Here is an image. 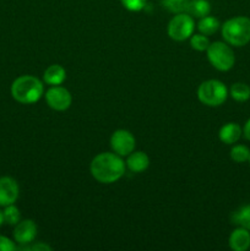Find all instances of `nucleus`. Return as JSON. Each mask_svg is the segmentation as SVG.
Here are the masks:
<instances>
[{
	"instance_id": "nucleus-18",
	"label": "nucleus",
	"mask_w": 250,
	"mask_h": 251,
	"mask_svg": "<svg viewBox=\"0 0 250 251\" xmlns=\"http://www.w3.org/2000/svg\"><path fill=\"white\" fill-rule=\"evenodd\" d=\"M229 95L237 102H247L250 98V87L244 82H235L230 86Z\"/></svg>"
},
{
	"instance_id": "nucleus-11",
	"label": "nucleus",
	"mask_w": 250,
	"mask_h": 251,
	"mask_svg": "<svg viewBox=\"0 0 250 251\" xmlns=\"http://www.w3.org/2000/svg\"><path fill=\"white\" fill-rule=\"evenodd\" d=\"M229 248L234 251H245L250 248V232L245 228L238 227L229 235Z\"/></svg>"
},
{
	"instance_id": "nucleus-22",
	"label": "nucleus",
	"mask_w": 250,
	"mask_h": 251,
	"mask_svg": "<svg viewBox=\"0 0 250 251\" xmlns=\"http://www.w3.org/2000/svg\"><path fill=\"white\" fill-rule=\"evenodd\" d=\"M190 46L191 48L195 49L198 51L207 50L208 46H210V41H208L207 36L200 33V34H193L190 37Z\"/></svg>"
},
{
	"instance_id": "nucleus-21",
	"label": "nucleus",
	"mask_w": 250,
	"mask_h": 251,
	"mask_svg": "<svg viewBox=\"0 0 250 251\" xmlns=\"http://www.w3.org/2000/svg\"><path fill=\"white\" fill-rule=\"evenodd\" d=\"M2 216H4V223H7L10 226H16L21 221V213H20V210L14 203L5 206V210L2 211Z\"/></svg>"
},
{
	"instance_id": "nucleus-5",
	"label": "nucleus",
	"mask_w": 250,
	"mask_h": 251,
	"mask_svg": "<svg viewBox=\"0 0 250 251\" xmlns=\"http://www.w3.org/2000/svg\"><path fill=\"white\" fill-rule=\"evenodd\" d=\"M207 59L218 71H228L234 66L235 55L233 49L225 42H213L207 48Z\"/></svg>"
},
{
	"instance_id": "nucleus-26",
	"label": "nucleus",
	"mask_w": 250,
	"mask_h": 251,
	"mask_svg": "<svg viewBox=\"0 0 250 251\" xmlns=\"http://www.w3.org/2000/svg\"><path fill=\"white\" fill-rule=\"evenodd\" d=\"M243 134H244L245 139L249 140V141H250V119L247 120L244 127H243Z\"/></svg>"
},
{
	"instance_id": "nucleus-6",
	"label": "nucleus",
	"mask_w": 250,
	"mask_h": 251,
	"mask_svg": "<svg viewBox=\"0 0 250 251\" xmlns=\"http://www.w3.org/2000/svg\"><path fill=\"white\" fill-rule=\"evenodd\" d=\"M195 29V22L193 16L188 12L176 14L168 24V36L174 41H185L190 38Z\"/></svg>"
},
{
	"instance_id": "nucleus-4",
	"label": "nucleus",
	"mask_w": 250,
	"mask_h": 251,
	"mask_svg": "<svg viewBox=\"0 0 250 251\" xmlns=\"http://www.w3.org/2000/svg\"><path fill=\"white\" fill-rule=\"evenodd\" d=\"M228 97V90L223 82L218 80H207L198 88V98L207 107H220Z\"/></svg>"
},
{
	"instance_id": "nucleus-9",
	"label": "nucleus",
	"mask_w": 250,
	"mask_h": 251,
	"mask_svg": "<svg viewBox=\"0 0 250 251\" xmlns=\"http://www.w3.org/2000/svg\"><path fill=\"white\" fill-rule=\"evenodd\" d=\"M37 235V225L32 220L20 221L15 226L14 239L20 245H28L34 240Z\"/></svg>"
},
{
	"instance_id": "nucleus-14",
	"label": "nucleus",
	"mask_w": 250,
	"mask_h": 251,
	"mask_svg": "<svg viewBox=\"0 0 250 251\" xmlns=\"http://www.w3.org/2000/svg\"><path fill=\"white\" fill-rule=\"evenodd\" d=\"M66 78V70L61 65L53 64L43 74L44 82L50 86H59L65 81Z\"/></svg>"
},
{
	"instance_id": "nucleus-16",
	"label": "nucleus",
	"mask_w": 250,
	"mask_h": 251,
	"mask_svg": "<svg viewBox=\"0 0 250 251\" xmlns=\"http://www.w3.org/2000/svg\"><path fill=\"white\" fill-rule=\"evenodd\" d=\"M211 11V5L207 0H193V1H189L188 12L190 16L198 17V19H202V17L207 16Z\"/></svg>"
},
{
	"instance_id": "nucleus-28",
	"label": "nucleus",
	"mask_w": 250,
	"mask_h": 251,
	"mask_svg": "<svg viewBox=\"0 0 250 251\" xmlns=\"http://www.w3.org/2000/svg\"><path fill=\"white\" fill-rule=\"evenodd\" d=\"M249 163H250V158H249Z\"/></svg>"
},
{
	"instance_id": "nucleus-23",
	"label": "nucleus",
	"mask_w": 250,
	"mask_h": 251,
	"mask_svg": "<svg viewBox=\"0 0 250 251\" xmlns=\"http://www.w3.org/2000/svg\"><path fill=\"white\" fill-rule=\"evenodd\" d=\"M123 6L129 11H141L146 5V0H120Z\"/></svg>"
},
{
	"instance_id": "nucleus-24",
	"label": "nucleus",
	"mask_w": 250,
	"mask_h": 251,
	"mask_svg": "<svg viewBox=\"0 0 250 251\" xmlns=\"http://www.w3.org/2000/svg\"><path fill=\"white\" fill-rule=\"evenodd\" d=\"M16 249V245H15L12 240L4 237V235H0V251H12Z\"/></svg>"
},
{
	"instance_id": "nucleus-13",
	"label": "nucleus",
	"mask_w": 250,
	"mask_h": 251,
	"mask_svg": "<svg viewBox=\"0 0 250 251\" xmlns=\"http://www.w3.org/2000/svg\"><path fill=\"white\" fill-rule=\"evenodd\" d=\"M243 130L237 123H227L223 125L218 132V137L221 141L225 145H233L238 142V140L242 137Z\"/></svg>"
},
{
	"instance_id": "nucleus-27",
	"label": "nucleus",
	"mask_w": 250,
	"mask_h": 251,
	"mask_svg": "<svg viewBox=\"0 0 250 251\" xmlns=\"http://www.w3.org/2000/svg\"><path fill=\"white\" fill-rule=\"evenodd\" d=\"M2 223H4V216H2V212L0 211V227L2 226Z\"/></svg>"
},
{
	"instance_id": "nucleus-15",
	"label": "nucleus",
	"mask_w": 250,
	"mask_h": 251,
	"mask_svg": "<svg viewBox=\"0 0 250 251\" xmlns=\"http://www.w3.org/2000/svg\"><path fill=\"white\" fill-rule=\"evenodd\" d=\"M232 223L237 227L245 228L250 230V203L240 206L232 213Z\"/></svg>"
},
{
	"instance_id": "nucleus-3",
	"label": "nucleus",
	"mask_w": 250,
	"mask_h": 251,
	"mask_svg": "<svg viewBox=\"0 0 250 251\" xmlns=\"http://www.w3.org/2000/svg\"><path fill=\"white\" fill-rule=\"evenodd\" d=\"M222 37L229 46L244 47L250 42V19L235 16L227 20L222 26Z\"/></svg>"
},
{
	"instance_id": "nucleus-20",
	"label": "nucleus",
	"mask_w": 250,
	"mask_h": 251,
	"mask_svg": "<svg viewBox=\"0 0 250 251\" xmlns=\"http://www.w3.org/2000/svg\"><path fill=\"white\" fill-rule=\"evenodd\" d=\"M189 1L190 0H162V5L169 12L180 14V12H186Z\"/></svg>"
},
{
	"instance_id": "nucleus-19",
	"label": "nucleus",
	"mask_w": 250,
	"mask_h": 251,
	"mask_svg": "<svg viewBox=\"0 0 250 251\" xmlns=\"http://www.w3.org/2000/svg\"><path fill=\"white\" fill-rule=\"evenodd\" d=\"M230 158L235 163H244V162L249 161L250 150L245 145H234L230 150Z\"/></svg>"
},
{
	"instance_id": "nucleus-25",
	"label": "nucleus",
	"mask_w": 250,
	"mask_h": 251,
	"mask_svg": "<svg viewBox=\"0 0 250 251\" xmlns=\"http://www.w3.org/2000/svg\"><path fill=\"white\" fill-rule=\"evenodd\" d=\"M21 249L25 250H37V251H47V250H51V248L49 245L44 244V243H38V244H34L32 247H27V245H24L21 247Z\"/></svg>"
},
{
	"instance_id": "nucleus-8",
	"label": "nucleus",
	"mask_w": 250,
	"mask_h": 251,
	"mask_svg": "<svg viewBox=\"0 0 250 251\" xmlns=\"http://www.w3.org/2000/svg\"><path fill=\"white\" fill-rule=\"evenodd\" d=\"M44 96H46L47 104L56 112H64L69 109L73 102L71 93L61 86H51Z\"/></svg>"
},
{
	"instance_id": "nucleus-7",
	"label": "nucleus",
	"mask_w": 250,
	"mask_h": 251,
	"mask_svg": "<svg viewBox=\"0 0 250 251\" xmlns=\"http://www.w3.org/2000/svg\"><path fill=\"white\" fill-rule=\"evenodd\" d=\"M135 146H136V140H135L134 135L127 130H117L113 132L112 137H110V147H112L113 152L119 154L120 157L129 156L135 150Z\"/></svg>"
},
{
	"instance_id": "nucleus-2",
	"label": "nucleus",
	"mask_w": 250,
	"mask_h": 251,
	"mask_svg": "<svg viewBox=\"0 0 250 251\" xmlns=\"http://www.w3.org/2000/svg\"><path fill=\"white\" fill-rule=\"evenodd\" d=\"M44 93L43 83L39 78L31 75L17 77L11 85V95L21 104H32L41 100Z\"/></svg>"
},
{
	"instance_id": "nucleus-17",
	"label": "nucleus",
	"mask_w": 250,
	"mask_h": 251,
	"mask_svg": "<svg viewBox=\"0 0 250 251\" xmlns=\"http://www.w3.org/2000/svg\"><path fill=\"white\" fill-rule=\"evenodd\" d=\"M220 21H218L216 17L213 16H205L202 19H200L198 25V28L200 31V33L205 34V36H211V34L216 33L220 28Z\"/></svg>"
},
{
	"instance_id": "nucleus-1",
	"label": "nucleus",
	"mask_w": 250,
	"mask_h": 251,
	"mask_svg": "<svg viewBox=\"0 0 250 251\" xmlns=\"http://www.w3.org/2000/svg\"><path fill=\"white\" fill-rule=\"evenodd\" d=\"M125 162L117 153L102 152L91 162V174L102 184H112L125 174Z\"/></svg>"
},
{
	"instance_id": "nucleus-10",
	"label": "nucleus",
	"mask_w": 250,
	"mask_h": 251,
	"mask_svg": "<svg viewBox=\"0 0 250 251\" xmlns=\"http://www.w3.org/2000/svg\"><path fill=\"white\" fill-rule=\"evenodd\" d=\"M19 184L14 178L1 176L0 178V206H9L16 202L19 199Z\"/></svg>"
},
{
	"instance_id": "nucleus-12",
	"label": "nucleus",
	"mask_w": 250,
	"mask_h": 251,
	"mask_svg": "<svg viewBox=\"0 0 250 251\" xmlns=\"http://www.w3.org/2000/svg\"><path fill=\"white\" fill-rule=\"evenodd\" d=\"M150 166V158L145 152L142 151H132L131 153L127 156L126 159V167L130 172L132 173H141V172L146 171Z\"/></svg>"
}]
</instances>
